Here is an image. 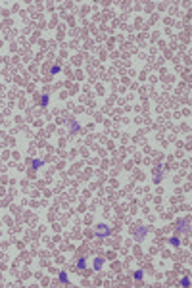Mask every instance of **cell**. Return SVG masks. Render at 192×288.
I'll return each instance as SVG.
<instances>
[{"label": "cell", "instance_id": "cell-8", "mask_svg": "<svg viewBox=\"0 0 192 288\" xmlns=\"http://www.w3.org/2000/svg\"><path fill=\"white\" fill-rule=\"evenodd\" d=\"M58 279H60L61 282H64V284H67V282H69V275H67V271H60Z\"/></svg>", "mask_w": 192, "mask_h": 288}, {"label": "cell", "instance_id": "cell-9", "mask_svg": "<svg viewBox=\"0 0 192 288\" xmlns=\"http://www.w3.org/2000/svg\"><path fill=\"white\" fill-rule=\"evenodd\" d=\"M169 246H173V248H179V246H181V238H179V236L169 238Z\"/></svg>", "mask_w": 192, "mask_h": 288}, {"label": "cell", "instance_id": "cell-12", "mask_svg": "<svg viewBox=\"0 0 192 288\" xmlns=\"http://www.w3.org/2000/svg\"><path fill=\"white\" fill-rule=\"evenodd\" d=\"M60 71H61V67H60V65H52V69H50V73H52V75H58Z\"/></svg>", "mask_w": 192, "mask_h": 288}, {"label": "cell", "instance_id": "cell-13", "mask_svg": "<svg viewBox=\"0 0 192 288\" xmlns=\"http://www.w3.org/2000/svg\"><path fill=\"white\" fill-rule=\"evenodd\" d=\"M48 102H50V96H48V94H44V96H42V102H40V104H42V106H48Z\"/></svg>", "mask_w": 192, "mask_h": 288}, {"label": "cell", "instance_id": "cell-1", "mask_svg": "<svg viewBox=\"0 0 192 288\" xmlns=\"http://www.w3.org/2000/svg\"><path fill=\"white\" fill-rule=\"evenodd\" d=\"M94 234H96L98 238H108V236L112 234V229L108 227L106 223H98L96 227H94Z\"/></svg>", "mask_w": 192, "mask_h": 288}, {"label": "cell", "instance_id": "cell-3", "mask_svg": "<svg viewBox=\"0 0 192 288\" xmlns=\"http://www.w3.org/2000/svg\"><path fill=\"white\" fill-rule=\"evenodd\" d=\"M104 263H106V259H104V258H94V259H92V267H94V271H102Z\"/></svg>", "mask_w": 192, "mask_h": 288}, {"label": "cell", "instance_id": "cell-4", "mask_svg": "<svg viewBox=\"0 0 192 288\" xmlns=\"http://www.w3.org/2000/svg\"><path fill=\"white\" fill-rule=\"evenodd\" d=\"M44 163H46L44 160H31V169H33V171H39Z\"/></svg>", "mask_w": 192, "mask_h": 288}, {"label": "cell", "instance_id": "cell-7", "mask_svg": "<svg viewBox=\"0 0 192 288\" xmlns=\"http://www.w3.org/2000/svg\"><path fill=\"white\" fill-rule=\"evenodd\" d=\"M148 234V227H138L137 229V238H144Z\"/></svg>", "mask_w": 192, "mask_h": 288}, {"label": "cell", "instance_id": "cell-10", "mask_svg": "<svg viewBox=\"0 0 192 288\" xmlns=\"http://www.w3.org/2000/svg\"><path fill=\"white\" fill-rule=\"evenodd\" d=\"M179 284H181V286H184V288H188V286H190V279H188V277H183Z\"/></svg>", "mask_w": 192, "mask_h": 288}, {"label": "cell", "instance_id": "cell-6", "mask_svg": "<svg viewBox=\"0 0 192 288\" xmlns=\"http://www.w3.org/2000/svg\"><path fill=\"white\" fill-rule=\"evenodd\" d=\"M87 265H89V259H87V258H79V259H77V269H87Z\"/></svg>", "mask_w": 192, "mask_h": 288}, {"label": "cell", "instance_id": "cell-2", "mask_svg": "<svg viewBox=\"0 0 192 288\" xmlns=\"http://www.w3.org/2000/svg\"><path fill=\"white\" fill-rule=\"evenodd\" d=\"M188 227H190V221H188V219H181V221L177 223L179 233H188Z\"/></svg>", "mask_w": 192, "mask_h": 288}, {"label": "cell", "instance_id": "cell-5", "mask_svg": "<svg viewBox=\"0 0 192 288\" xmlns=\"http://www.w3.org/2000/svg\"><path fill=\"white\" fill-rule=\"evenodd\" d=\"M142 279H144V271H142V269H137V271H133V280L140 282Z\"/></svg>", "mask_w": 192, "mask_h": 288}, {"label": "cell", "instance_id": "cell-11", "mask_svg": "<svg viewBox=\"0 0 192 288\" xmlns=\"http://www.w3.org/2000/svg\"><path fill=\"white\" fill-rule=\"evenodd\" d=\"M81 129V125L77 123V121H71V133H77V131Z\"/></svg>", "mask_w": 192, "mask_h": 288}]
</instances>
